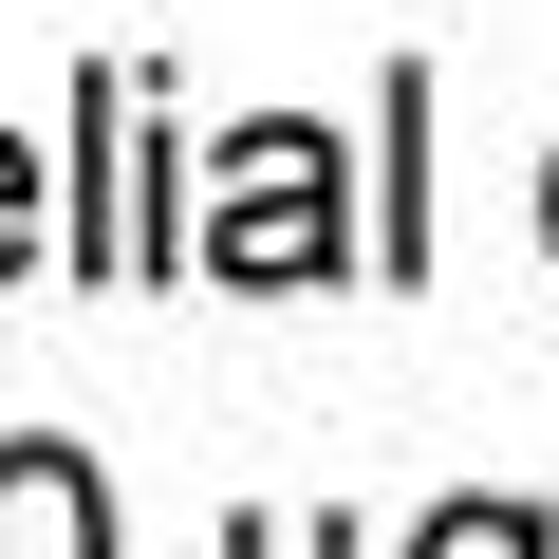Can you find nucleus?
<instances>
[{"label":"nucleus","instance_id":"nucleus-1","mask_svg":"<svg viewBox=\"0 0 559 559\" xmlns=\"http://www.w3.org/2000/svg\"><path fill=\"white\" fill-rule=\"evenodd\" d=\"M205 261L224 280H318L336 261V150L318 131H242L224 150V205H205Z\"/></svg>","mask_w":559,"mask_h":559},{"label":"nucleus","instance_id":"nucleus-2","mask_svg":"<svg viewBox=\"0 0 559 559\" xmlns=\"http://www.w3.org/2000/svg\"><path fill=\"white\" fill-rule=\"evenodd\" d=\"M0 559H112V503L75 448H0Z\"/></svg>","mask_w":559,"mask_h":559},{"label":"nucleus","instance_id":"nucleus-3","mask_svg":"<svg viewBox=\"0 0 559 559\" xmlns=\"http://www.w3.org/2000/svg\"><path fill=\"white\" fill-rule=\"evenodd\" d=\"M411 559H540V522H522V503H448Z\"/></svg>","mask_w":559,"mask_h":559},{"label":"nucleus","instance_id":"nucleus-4","mask_svg":"<svg viewBox=\"0 0 559 559\" xmlns=\"http://www.w3.org/2000/svg\"><path fill=\"white\" fill-rule=\"evenodd\" d=\"M38 242V168H20V131H0V261Z\"/></svg>","mask_w":559,"mask_h":559},{"label":"nucleus","instance_id":"nucleus-5","mask_svg":"<svg viewBox=\"0 0 559 559\" xmlns=\"http://www.w3.org/2000/svg\"><path fill=\"white\" fill-rule=\"evenodd\" d=\"M242 559H336V522H242Z\"/></svg>","mask_w":559,"mask_h":559},{"label":"nucleus","instance_id":"nucleus-6","mask_svg":"<svg viewBox=\"0 0 559 559\" xmlns=\"http://www.w3.org/2000/svg\"><path fill=\"white\" fill-rule=\"evenodd\" d=\"M540 242H559V187H540Z\"/></svg>","mask_w":559,"mask_h":559}]
</instances>
